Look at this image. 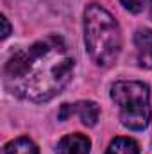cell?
<instances>
[{
  "label": "cell",
  "instance_id": "obj_3",
  "mask_svg": "<svg viewBox=\"0 0 152 154\" xmlns=\"http://www.w3.org/2000/svg\"><path fill=\"white\" fill-rule=\"evenodd\" d=\"M111 99L120 108V122L131 131H143L152 118L150 90L141 81H116L111 86Z\"/></svg>",
  "mask_w": 152,
  "mask_h": 154
},
{
  "label": "cell",
  "instance_id": "obj_10",
  "mask_svg": "<svg viewBox=\"0 0 152 154\" xmlns=\"http://www.w3.org/2000/svg\"><path fill=\"white\" fill-rule=\"evenodd\" d=\"M2 27H4V31H2V39H5L11 34V25H9V20H7L5 16H2Z\"/></svg>",
  "mask_w": 152,
  "mask_h": 154
},
{
  "label": "cell",
  "instance_id": "obj_11",
  "mask_svg": "<svg viewBox=\"0 0 152 154\" xmlns=\"http://www.w3.org/2000/svg\"><path fill=\"white\" fill-rule=\"evenodd\" d=\"M149 14H150V20H152V0H149Z\"/></svg>",
  "mask_w": 152,
  "mask_h": 154
},
{
  "label": "cell",
  "instance_id": "obj_7",
  "mask_svg": "<svg viewBox=\"0 0 152 154\" xmlns=\"http://www.w3.org/2000/svg\"><path fill=\"white\" fill-rule=\"evenodd\" d=\"M2 154H39V151L32 140L20 136V138L7 142L2 149Z\"/></svg>",
  "mask_w": 152,
  "mask_h": 154
},
{
  "label": "cell",
  "instance_id": "obj_1",
  "mask_svg": "<svg viewBox=\"0 0 152 154\" xmlns=\"http://www.w3.org/2000/svg\"><path fill=\"white\" fill-rule=\"evenodd\" d=\"M75 61L61 36H47L16 52L4 66L7 90L31 102H47L70 82Z\"/></svg>",
  "mask_w": 152,
  "mask_h": 154
},
{
  "label": "cell",
  "instance_id": "obj_9",
  "mask_svg": "<svg viewBox=\"0 0 152 154\" xmlns=\"http://www.w3.org/2000/svg\"><path fill=\"white\" fill-rule=\"evenodd\" d=\"M120 2L129 13H140L145 5V0H120Z\"/></svg>",
  "mask_w": 152,
  "mask_h": 154
},
{
  "label": "cell",
  "instance_id": "obj_6",
  "mask_svg": "<svg viewBox=\"0 0 152 154\" xmlns=\"http://www.w3.org/2000/svg\"><path fill=\"white\" fill-rule=\"evenodd\" d=\"M74 108H75V113L79 115L81 122L86 127L97 125L99 116H100V108H99L97 102H93V100H81V102L74 104Z\"/></svg>",
  "mask_w": 152,
  "mask_h": 154
},
{
  "label": "cell",
  "instance_id": "obj_4",
  "mask_svg": "<svg viewBox=\"0 0 152 154\" xmlns=\"http://www.w3.org/2000/svg\"><path fill=\"white\" fill-rule=\"evenodd\" d=\"M91 149V142L88 136L74 133V134H66L65 138L59 140L56 152L57 154H90Z\"/></svg>",
  "mask_w": 152,
  "mask_h": 154
},
{
  "label": "cell",
  "instance_id": "obj_8",
  "mask_svg": "<svg viewBox=\"0 0 152 154\" xmlns=\"http://www.w3.org/2000/svg\"><path fill=\"white\" fill-rule=\"evenodd\" d=\"M106 154H140V147L132 138L118 136L109 143Z\"/></svg>",
  "mask_w": 152,
  "mask_h": 154
},
{
  "label": "cell",
  "instance_id": "obj_5",
  "mask_svg": "<svg viewBox=\"0 0 152 154\" xmlns=\"http://www.w3.org/2000/svg\"><path fill=\"white\" fill-rule=\"evenodd\" d=\"M134 45L138 52V61L141 66L152 68V31L140 29L134 34Z\"/></svg>",
  "mask_w": 152,
  "mask_h": 154
},
{
  "label": "cell",
  "instance_id": "obj_2",
  "mask_svg": "<svg viewBox=\"0 0 152 154\" xmlns=\"http://www.w3.org/2000/svg\"><path fill=\"white\" fill-rule=\"evenodd\" d=\"M84 45L99 66H111L120 56V25L111 13L99 4H90L84 11Z\"/></svg>",
  "mask_w": 152,
  "mask_h": 154
}]
</instances>
